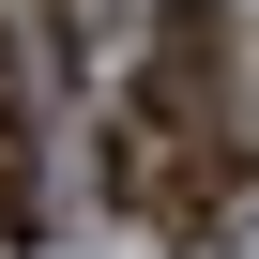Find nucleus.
<instances>
[{
	"label": "nucleus",
	"mask_w": 259,
	"mask_h": 259,
	"mask_svg": "<svg viewBox=\"0 0 259 259\" xmlns=\"http://www.w3.org/2000/svg\"><path fill=\"white\" fill-rule=\"evenodd\" d=\"M244 122L259 107H244V61H229V16H213V0H168L153 46H138V76L107 92V213L183 229L213 198V168H229Z\"/></svg>",
	"instance_id": "f257e3e1"
},
{
	"label": "nucleus",
	"mask_w": 259,
	"mask_h": 259,
	"mask_svg": "<svg viewBox=\"0 0 259 259\" xmlns=\"http://www.w3.org/2000/svg\"><path fill=\"white\" fill-rule=\"evenodd\" d=\"M46 229V183H31V76L0 61V244H31Z\"/></svg>",
	"instance_id": "f03ea898"
}]
</instances>
